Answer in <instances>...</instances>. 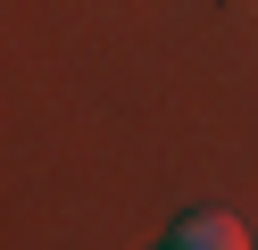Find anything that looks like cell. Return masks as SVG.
Returning a JSON list of instances; mask_svg holds the SVG:
<instances>
[{
  "label": "cell",
  "instance_id": "cell-2",
  "mask_svg": "<svg viewBox=\"0 0 258 250\" xmlns=\"http://www.w3.org/2000/svg\"><path fill=\"white\" fill-rule=\"evenodd\" d=\"M167 250H175V242H167Z\"/></svg>",
  "mask_w": 258,
  "mask_h": 250
},
{
  "label": "cell",
  "instance_id": "cell-1",
  "mask_svg": "<svg viewBox=\"0 0 258 250\" xmlns=\"http://www.w3.org/2000/svg\"><path fill=\"white\" fill-rule=\"evenodd\" d=\"M175 250H250V233L233 225V217H217V209H200V217H183V225L167 233Z\"/></svg>",
  "mask_w": 258,
  "mask_h": 250
}]
</instances>
